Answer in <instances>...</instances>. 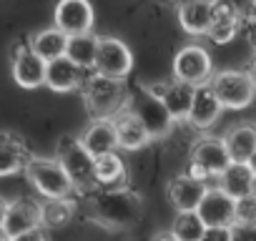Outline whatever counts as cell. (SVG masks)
Listing matches in <instances>:
<instances>
[{"label": "cell", "instance_id": "cell-7", "mask_svg": "<svg viewBox=\"0 0 256 241\" xmlns=\"http://www.w3.org/2000/svg\"><path fill=\"white\" fill-rule=\"evenodd\" d=\"M171 73H174V80L201 88V86L211 83L216 70H214L211 53L201 43H188V46H181L176 50L174 63H171Z\"/></svg>", "mask_w": 256, "mask_h": 241}, {"label": "cell", "instance_id": "cell-34", "mask_svg": "<svg viewBox=\"0 0 256 241\" xmlns=\"http://www.w3.org/2000/svg\"><path fill=\"white\" fill-rule=\"evenodd\" d=\"M10 241H48V236H46L43 228H36V231L20 234V236H16V238H10Z\"/></svg>", "mask_w": 256, "mask_h": 241}, {"label": "cell", "instance_id": "cell-18", "mask_svg": "<svg viewBox=\"0 0 256 241\" xmlns=\"http://www.w3.org/2000/svg\"><path fill=\"white\" fill-rule=\"evenodd\" d=\"M78 138L93 158H103L118 151V136H116L113 120H90Z\"/></svg>", "mask_w": 256, "mask_h": 241}, {"label": "cell", "instance_id": "cell-25", "mask_svg": "<svg viewBox=\"0 0 256 241\" xmlns=\"http://www.w3.org/2000/svg\"><path fill=\"white\" fill-rule=\"evenodd\" d=\"M28 46H30V50H33L38 58H43L46 63H53V60L66 58V50H68V36L60 33V30L53 26V28H43V30H38V33L28 40Z\"/></svg>", "mask_w": 256, "mask_h": 241}, {"label": "cell", "instance_id": "cell-23", "mask_svg": "<svg viewBox=\"0 0 256 241\" xmlns=\"http://www.w3.org/2000/svg\"><path fill=\"white\" fill-rule=\"evenodd\" d=\"M28 161H30V154H28L26 144L16 134L0 131V178L26 171Z\"/></svg>", "mask_w": 256, "mask_h": 241}, {"label": "cell", "instance_id": "cell-36", "mask_svg": "<svg viewBox=\"0 0 256 241\" xmlns=\"http://www.w3.org/2000/svg\"><path fill=\"white\" fill-rule=\"evenodd\" d=\"M6 214H8V201L0 198V226L6 224Z\"/></svg>", "mask_w": 256, "mask_h": 241}, {"label": "cell", "instance_id": "cell-27", "mask_svg": "<svg viewBox=\"0 0 256 241\" xmlns=\"http://www.w3.org/2000/svg\"><path fill=\"white\" fill-rule=\"evenodd\" d=\"M96 56H98V36H78V38H68V50L66 58L78 66L83 73H93L96 70Z\"/></svg>", "mask_w": 256, "mask_h": 241}, {"label": "cell", "instance_id": "cell-4", "mask_svg": "<svg viewBox=\"0 0 256 241\" xmlns=\"http://www.w3.org/2000/svg\"><path fill=\"white\" fill-rule=\"evenodd\" d=\"M23 174H26L28 184L36 188V194L43 196V201L46 198H70L76 194V186L58 158L30 156Z\"/></svg>", "mask_w": 256, "mask_h": 241}, {"label": "cell", "instance_id": "cell-29", "mask_svg": "<svg viewBox=\"0 0 256 241\" xmlns=\"http://www.w3.org/2000/svg\"><path fill=\"white\" fill-rule=\"evenodd\" d=\"M168 231L178 241H201L204 234H206V224L201 221V216L196 211H191V214H176Z\"/></svg>", "mask_w": 256, "mask_h": 241}, {"label": "cell", "instance_id": "cell-14", "mask_svg": "<svg viewBox=\"0 0 256 241\" xmlns=\"http://www.w3.org/2000/svg\"><path fill=\"white\" fill-rule=\"evenodd\" d=\"M216 18V0H186L176 8L178 28L194 38L208 36Z\"/></svg>", "mask_w": 256, "mask_h": 241}, {"label": "cell", "instance_id": "cell-24", "mask_svg": "<svg viewBox=\"0 0 256 241\" xmlns=\"http://www.w3.org/2000/svg\"><path fill=\"white\" fill-rule=\"evenodd\" d=\"M254 178L256 174L248 168V164H231L214 186H218L224 194H228L234 201H241L246 196H251V188H254Z\"/></svg>", "mask_w": 256, "mask_h": 241}, {"label": "cell", "instance_id": "cell-19", "mask_svg": "<svg viewBox=\"0 0 256 241\" xmlns=\"http://www.w3.org/2000/svg\"><path fill=\"white\" fill-rule=\"evenodd\" d=\"M221 113H224V106L218 103L214 90L208 86H201V88H196L194 106H191V113H188L186 124L194 131H208L211 126H216V120L221 118Z\"/></svg>", "mask_w": 256, "mask_h": 241}, {"label": "cell", "instance_id": "cell-21", "mask_svg": "<svg viewBox=\"0 0 256 241\" xmlns=\"http://www.w3.org/2000/svg\"><path fill=\"white\" fill-rule=\"evenodd\" d=\"M238 33H241V8L234 3H216V18L206 38L214 46H228Z\"/></svg>", "mask_w": 256, "mask_h": 241}, {"label": "cell", "instance_id": "cell-30", "mask_svg": "<svg viewBox=\"0 0 256 241\" xmlns=\"http://www.w3.org/2000/svg\"><path fill=\"white\" fill-rule=\"evenodd\" d=\"M236 226H256V198L254 196L236 201Z\"/></svg>", "mask_w": 256, "mask_h": 241}, {"label": "cell", "instance_id": "cell-22", "mask_svg": "<svg viewBox=\"0 0 256 241\" xmlns=\"http://www.w3.org/2000/svg\"><path fill=\"white\" fill-rule=\"evenodd\" d=\"M86 76H88V73H83V70H80L78 66H73L68 58H60V60L48 63L46 86H48L53 93H73V90H80V88H83Z\"/></svg>", "mask_w": 256, "mask_h": 241}, {"label": "cell", "instance_id": "cell-5", "mask_svg": "<svg viewBox=\"0 0 256 241\" xmlns=\"http://www.w3.org/2000/svg\"><path fill=\"white\" fill-rule=\"evenodd\" d=\"M231 166V158L226 154V146L221 138L208 136V138H198L191 144L188 148V161H186V174L214 186L211 181H218V176Z\"/></svg>", "mask_w": 256, "mask_h": 241}, {"label": "cell", "instance_id": "cell-3", "mask_svg": "<svg viewBox=\"0 0 256 241\" xmlns=\"http://www.w3.org/2000/svg\"><path fill=\"white\" fill-rule=\"evenodd\" d=\"M56 158L60 161V166L66 168V174L70 176L76 194H93L98 191V181H96V158L83 148L80 138L76 136H60L58 146H56Z\"/></svg>", "mask_w": 256, "mask_h": 241}, {"label": "cell", "instance_id": "cell-28", "mask_svg": "<svg viewBox=\"0 0 256 241\" xmlns=\"http://www.w3.org/2000/svg\"><path fill=\"white\" fill-rule=\"evenodd\" d=\"M76 216L73 198H46L40 201V228H63Z\"/></svg>", "mask_w": 256, "mask_h": 241}, {"label": "cell", "instance_id": "cell-2", "mask_svg": "<svg viewBox=\"0 0 256 241\" xmlns=\"http://www.w3.org/2000/svg\"><path fill=\"white\" fill-rule=\"evenodd\" d=\"M80 93L93 120H113L116 116L128 110V100H131V93H128L123 80L106 78L96 70L86 76Z\"/></svg>", "mask_w": 256, "mask_h": 241}, {"label": "cell", "instance_id": "cell-12", "mask_svg": "<svg viewBox=\"0 0 256 241\" xmlns=\"http://www.w3.org/2000/svg\"><path fill=\"white\" fill-rule=\"evenodd\" d=\"M208 188H211L208 184H204V181H198V178H194L184 171V174H176L168 181L166 191H168V201L176 208V214H191V211H198Z\"/></svg>", "mask_w": 256, "mask_h": 241}, {"label": "cell", "instance_id": "cell-26", "mask_svg": "<svg viewBox=\"0 0 256 241\" xmlns=\"http://www.w3.org/2000/svg\"><path fill=\"white\" fill-rule=\"evenodd\" d=\"M126 178H128V166L123 161V156L116 151V154H108L103 158H96V181H98V188H118V186H126Z\"/></svg>", "mask_w": 256, "mask_h": 241}, {"label": "cell", "instance_id": "cell-32", "mask_svg": "<svg viewBox=\"0 0 256 241\" xmlns=\"http://www.w3.org/2000/svg\"><path fill=\"white\" fill-rule=\"evenodd\" d=\"M231 241H256V226H234Z\"/></svg>", "mask_w": 256, "mask_h": 241}, {"label": "cell", "instance_id": "cell-16", "mask_svg": "<svg viewBox=\"0 0 256 241\" xmlns=\"http://www.w3.org/2000/svg\"><path fill=\"white\" fill-rule=\"evenodd\" d=\"M113 126H116V136H118V151L136 154V151H144L154 141L148 128L144 126V120L131 110H123L120 116H116Z\"/></svg>", "mask_w": 256, "mask_h": 241}, {"label": "cell", "instance_id": "cell-9", "mask_svg": "<svg viewBox=\"0 0 256 241\" xmlns=\"http://www.w3.org/2000/svg\"><path fill=\"white\" fill-rule=\"evenodd\" d=\"M134 70V53L118 36H98V56H96V73L126 80V76Z\"/></svg>", "mask_w": 256, "mask_h": 241}, {"label": "cell", "instance_id": "cell-20", "mask_svg": "<svg viewBox=\"0 0 256 241\" xmlns=\"http://www.w3.org/2000/svg\"><path fill=\"white\" fill-rule=\"evenodd\" d=\"M231 164H248L256 154V124H236L221 136Z\"/></svg>", "mask_w": 256, "mask_h": 241}, {"label": "cell", "instance_id": "cell-39", "mask_svg": "<svg viewBox=\"0 0 256 241\" xmlns=\"http://www.w3.org/2000/svg\"><path fill=\"white\" fill-rule=\"evenodd\" d=\"M0 241H10V238H8V234H6V228H3V226H0Z\"/></svg>", "mask_w": 256, "mask_h": 241}, {"label": "cell", "instance_id": "cell-33", "mask_svg": "<svg viewBox=\"0 0 256 241\" xmlns=\"http://www.w3.org/2000/svg\"><path fill=\"white\" fill-rule=\"evenodd\" d=\"M201 241H231V228H206Z\"/></svg>", "mask_w": 256, "mask_h": 241}, {"label": "cell", "instance_id": "cell-11", "mask_svg": "<svg viewBox=\"0 0 256 241\" xmlns=\"http://www.w3.org/2000/svg\"><path fill=\"white\" fill-rule=\"evenodd\" d=\"M146 88L164 100L168 116L174 118V124H186V120H188V113H191V106H194V96H196V88L194 86L171 78L166 83L146 86Z\"/></svg>", "mask_w": 256, "mask_h": 241}, {"label": "cell", "instance_id": "cell-8", "mask_svg": "<svg viewBox=\"0 0 256 241\" xmlns=\"http://www.w3.org/2000/svg\"><path fill=\"white\" fill-rule=\"evenodd\" d=\"M128 110L136 113L144 120V126L148 128L151 138H166V136H171V131L176 126L174 118L166 110V106H164V100L158 96H154L146 86H138V90L131 93Z\"/></svg>", "mask_w": 256, "mask_h": 241}, {"label": "cell", "instance_id": "cell-40", "mask_svg": "<svg viewBox=\"0 0 256 241\" xmlns=\"http://www.w3.org/2000/svg\"><path fill=\"white\" fill-rule=\"evenodd\" d=\"M251 196L256 198V178H254V188H251Z\"/></svg>", "mask_w": 256, "mask_h": 241}, {"label": "cell", "instance_id": "cell-17", "mask_svg": "<svg viewBox=\"0 0 256 241\" xmlns=\"http://www.w3.org/2000/svg\"><path fill=\"white\" fill-rule=\"evenodd\" d=\"M46 73H48V63L43 58H38L30 46H23L18 48L16 58H13V78L20 88H40L46 86Z\"/></svg>", "mask_w": 256, "mask_h": 241}, {"label": "cell", "instance_id": "cell-31", "mask_svg": "<svg viewBox=\"0 0 256 241\" xmlns=\"http://www.w3.org/2000/svg\"><path fill=\"white\" fill-rule=\"evenodd\" d=\"M241 33L248 40V46L256 50V3L241 8Z\"/></svg>", "mask_w": 256, "mask_h": 241}, {"label": "cell", "instance_id": "cell-1", "mask_svg": "<svg viewBox=\"0 0 256 241\" xmlns=\"http://www.w3.org/2000/svg\"><path fill=\"white\" fill-rule=\"evenodd\" d=\"M90 214L110 231L131 228L141 221V196L128 186L98 188L90 194Z\"/></svg>", "mask_w": 256, "mask_h": 241}, {"label": "cell", "instance_id": "cell-35", "mask_svg": "<svg viewBox=\"0 0 256 241\" xmlns=\"http://www.w3.org/2000/svg\"><path fill=\"white\" fill-rule=\"evenodd\" d=\"M154 241H178V238H176L171 231H158V234L154 236Z\"/></svg>", "mask_w": 256, "mask_h": 241}, {"label": "cell", "instance_id": "cell-13", "mask_svg": "<svg viewBox=\"0 0 256 241\" xmlns=\"http://www.w3.org/2000/svg\"><path fill=\"white\" fill-rule=\"evenodd\" d=\"M196 214L201 216L206 228H234L236 226V201L228 194H224L218 186L208 188Z\"/></svg>", "mask_w": 256, "mask_h": 241}, {"label": "cell", "instance_id": "cell-37", "mask_svg": "<svg viewBox=\"0 0 256 241\" xmlns=\"http://www.w3.org/2000/svg\"><path fill=\"white\" fill-rule=\"evenodd\" d=\"M248 76H251V80L256 83V50H254V58H251V66H248Z\"/></svg>", "mask_w": 256, "mask_h": 241}, {"label": "cell", "instance_id": "cell-10", "mask_svg": "<svg viewBox=\"0 0 256 241\" xmlns=\"http://www.w3.org/2000/svg\"><path fill=\"white\" fill-rule=\"evenodd\" d=\"M96 23V10L88 0H60L53 13V26L68 38L90 36Z\"/></svg>", "mask_w": 256, "mask_h": 241}, {"label": "cell", "instance_id": "cell-15", "mask_svg": "<svg viewBox=\"0 0 256 241\" xmlns=\"http://www.w3.org/2000/svg\"><path fill=\"white\" fill-rule=\"evenodd\" d=\"M3 228H6L8 238H16L20 234L40 228V201H36V198H16V201H10Z\"/></svg>", "mask_w": 256, "mask_h": 241}, {"label": "cell", "instance_id": "cell-38", "mask_svg": "<svg viewBox=\"0 0 256 241\" xmlns=\"http://www.w3.org/2000/svg\"><path fill=\"white\" fill-rule=\"evenodd\" d=\"M248 168H251V171H254V174H256V154H254V156H251V161H248Z\"/></svg>", "mask_w": 256, "mask_h": 241}, {"label": "cell", "instance_id": "cell-6", "mask_svg": "<svg viewBox=\"0 0 256 241\" xmlns=\"http://www.w3.org/2000/svg\"><path fill=\"white\" fill-rule=\"evenodd\" d=\"M208 88L214 90L224 110H241L251 106L256 98V83L251 80L248 70H238V68L216 70Z\"/></svg>", "mask_w": 256, "mask_h": 241}]
</instances>
